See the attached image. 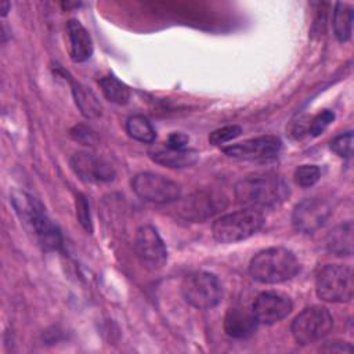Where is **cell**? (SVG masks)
<instances>
[{
  "label": "cell",
  "instance_id": "cell-1",
  "mask_svg": "<svg viewBox=\"0 0 354 354\" xmlns=\"http://www.w3.org/2000/svg\"><path fill=\"white\" fill-rule=\"evenodd\" d=\"M234 194L245 209L260 212L281 205L289 195V185L275 173H259L241 178L235 184Z\"/></svg>",
  "mask_w": 354,
  "mask_h": 354
},
{
  "label": "cell",
  "instance_id": "cell-2",
  "mask_svg": "<svg viewBox=\"0 0 354 354\" xmlns=\"http://www.w3.org/2000/svg\"><path fill=\"white\" fill-rule=\"evenodd\" d=\"M300 271L296 254L282 246L264 249L253 256L249 264L252 278L261 283H281Z\"/></svg>",
  "mask_w": 354,
  "mask_h": 354
},
{
  "label": "cell",
  "instance_id": "cell-3",
  "mask_svg": "<svg viewBox=\"0 0 354 354\" xmlns=\"http://www.w3.org/2000/svg\"><path fill=\"white\" fill-rule=\"evenodd\" d=\"M17 213L35 234L39 245L44 250H58L62 246L59 228L50 220L43 205L26 194L12 196Z\"/></svg>",
  "mask_w": 354,
  "mask_h": 354
},
{
  "label": "cell",
  "instance_id": "cell-4",
  "mask_svg": "<svg viewBox=\"0 0 354 354\" xmlns=\"http://www.w3.org/2000/svg\"><path fill=\"white\" fill-rule=\"evenodd\" d=\"M264 225V216L259 210L243 209L221 216L213 223V238L220 243H235L250 238Z\"/></svg>",
  "mask_w": 354,
  "mask_h": 354
},
{
  "label": "cell",
  "instance_id": "cell-5",
  "mask_svg": "<svg viewBox=\"0 0 354 354\" xmlns=\"http://www.w3.org/2000/svg\"><path fill=\"white\" fill-rule=\"evenodd\" d=\"M181 295L189 306L199 310H209L221 301L223 286L214 274L195 271L183 279Z\"/></svg>",
  "mask_w": 354,
  "mask_h": 354
},
{
  "label": "cell",
  "instance_id": "cell-6",
  "mask_svg": "<svg viewBox=\"0 0 354 354\" xmlns=\"http://www.w3.org/2000/svg\"><path fill=\"white\" fill-rule=\"evenodd\" d=\"M315 290L321 300L347 303L353 299V271L348 266L328 264L317 275Z\"/></svg>",
  "mask_w": 354,
  "mask_h": 354
},
{
  "label": "cell",
  "instance_id": "cell-7",
  "mask_svg": "<svg viewBox=\"0 0 354 354\" xmlns=\"http://www.w3.org/2000/svg\"><path fill=\"white\" fill-rule=\"evenodd\" d=\"M333 326V318L328 308L311 306L304 308L292 322L290 332L299 344H310L325 337Z\"/></svg>",
  "mask_w": 354,
  "mask_h": 354
},
{
  "label": "cell",
  "instance_id": "cell-8",
  "mask_svg": "<svg viewBox=\"0 0 354 354\" xmlns=\"http://www.w3.org/2000/svg\"><path fill=\"white\" fill-rule=\"evenodd\" d=\"M131 188L141 199L158 205L176 202L181 194V188L176 181L151 171L137 174L131 180Z\"/></svg>",
  "mask_w": 354,
  "mask_h": 354
},
{
  "label": "cell",
  "instance_id": "cell-9",
  "mask_svg": "<svg viewBox=\"0 0 354 354\" xmlns=\"http://www.w3.org/2000/svg\"><path fill=\"white\" fill-rule=\"evenodd\" d=\"M227 205L228 199L223 192L214 189H205L196 191L189 196L184 198L178 203L177 212L183 218L199 223L210 218L220 210L225 209Z\"/></svg>",
  "mask_w": 354,
  "mask_h": 354
},
{
  "label": "cell",
  "instance_id": "cell-10",
  "mask_svg": "<svg viewBox=\"0 0 354 354\" xmlns=\"http://www.w3.org/2000/svg\"><path fill=\"white\" fill-rule=\"evenodd\" d=\"M134 249L140 263L148 270H159L167 260L166 245L152 225H142L137 230Z\"/></svg>",
  "mask_w": 354,
  "mask_h": 354
},
{
  "label": "cell",
  "instance_id": "cell-11",
  "mask_svg": "<svg viewBox=\"0 0 354 354\" xmlns=\"http://www.w3.org/2000/svg\"><path fill=\"white\" fill-rule=\"evenodd\" d=\"M332 213L330 205L321 198H306L299 202L292 213L293 227L303 234L319 230Z\"/></svg>",
  "mask_w": 354,
  "mask_h": 354
},
{
  "label": "cell",
  "instance_id": "cell-12",
  "mask_svg": "<svg viewBox=\"0 0 354 354\" xmlns=\"http://www.w3.org/2000/svg\"><path fill=\"white\" fill-rule=\"evenodd\" d=\"M282 142L275 136H261L223 148V152L239 160H268L278 156Z\"/></svg>",
  "mask_w": 354,
  "mask_h": 354
},
{
  "label": "cell",
  "instance_id": "cell-13",
  "mask_svg": "<svg viewBox=\"0 0 354 354\" xmlns=\"http://www.w3.org/2000/svg\"><path fill=\"white\" fill-rule=\"evenodd\" d=\"M69 163L73 173L86 183H108L116 176L115 169L105 159L88 152L73 153Z\"/></svg>",
  "mask_w": 354,
  "mask_h": 354
},
{
  "label": "cell",
  "instance_id": "cell-14",
  "mask_svg": "<svg viewBox=\"0 0 354 354\" xmlns=\"http://www.w3.org/2000/svg\"><path fill=\"white\" fill-rule=\"evenodd\" d=\"M293 308L292 300L279 292H263L253 303L252 311L259 324L272 325L282 321Z\"/></svg>",
  "mask_w": 354,
  "mask_h": 354
},
{
  "label": "cell",
  "instance_id": "cell-15",
  "mask_svg": "<svg viewBox=\"0 0 354 354\" xmlns=\"http://www.w3.org/2000/svg\"><path fill=\"white\" fill-rule=\"evenodd\" d=\"M257 319L252 310L245 307H231L224 317V330L230 337L246 339L257 329Z\"/></svg>",
  "mask_w": 354,
  "mask_h": 354
},
{
  "label": "cell",
  "instance_id": "cell-16",
  "mask_svg": "<svg viewBox=\"0 0 354 354\" xmlns=\"http://www.w3.org/2000/svg\"><path fill=\"white\" fill-rule=\"evenodd\" d=\"M69 53L75 62H84L93 54V40L87 29L77 21L71 19L66 24Z\"/></svg>",
  "mask_w": 354,
  "mask_h": 354
},
{
  "label": "cell",
  "instance_id": "cell-17",
  "mask_svg": "<svg viewBox=\"0 0 354 354\" xmlns=\"http://www.w3.org/2000/svg\"><path fill=\"white\" fill-rule=\"evenodd\" d=\"M149 158L162 166L171 169H183L195 165L199 159V153L195 149H171L166 145L163 148H153L148 152Z\"/></svg>",
  "mask_w": 354,
  "mask_h": 354
},
{
  "label": "cell",
  "instance_id": "cell-18",
  "mask_svg": "<svg viewBox=\"0 0 354 354\" xmlns=\"http://www.w3.org/2000/svg\"><path fill=\"white\" fill-rule=\"evenodd\" d=\"M325 246L329 253L339 257L353 254V223L346 221L332 228L325 239Z\"/></svg>",
  "mask_w": 354,
  "mask_h": 354
},
{
  "label": "cell",
  "instance_id": "cell-19",
  "mask_svg": "<svg viewBox=\"0 0 354 354\" xmlns=\"http://www.w3.org/2000/svg\"><path fill=\"white\" fill-rule=\"evenodd\" d=\"M72 94L80 113L87 119H94L101 115V104L97 95L80 83H72Z\"/></svg>",
  "mask_w": 354,
  "mask_h": 354
},
{
  "label": "cell",
  "instance_id": "cell-20",
  "mask_svg": "<svg viewBox=\"0 0 354 354\" xmlns=\"http://www.w3.org/2000/svg\"><path fill=\"white\" fill-rule=\"evenodd\" d=\"M333 32L339 41H347L353 33V8L348 4L337 3L332 18Z\"/></svg>",
  "mask_w": 354,
  "mask_h": 354
},
{
  "label": "cell",
  "instance_id": "cell-21",
  "mask_svg": "<svg viewBox=\"0 0 354 354\" xmlns=\"http://www.w3.org/2000/svg\"><path fill=\"white\" fill-rule=\"evenodd\" d=\"M127 134L140 142L152 144L156 138V131L151 122L142 115H133L126 122Z\"/></svg>",
  "mask_w": 354,
  "mask_h": 354
},
{
  "label": "cell",
  "instance_id": "cell-22",
  "mask_svg": "<svg viewBox=\"0 0 354 354\" xmlns=\"http://www.w3.org/2000/svg\"><path fill=\"white\" fill-rule=\"evenodd\" d=\"M98 83L102 90V94L111 102H115L119 105H124L129 102V100H130L129 87L124 83H122L119 79H116L115 76H105Z\"/></svg>",
  "mask_w": 354,
  "mask_h": 354
},
{
  "label": "cell",
  "instance_id": "cell-23",
  "mask_svg": "<svg viewBox=\"0 0 354 354\" xmlns=\"http://www.w3.org/2000/svg\"><path fill=\"white\" fill-rule=\"evenodd\" d=\"M295 181L297 185L307 188L314 185L319 177H321V170L315 165H301L295 170Z\"/></svg>",
  "mask_w": 354,
  "mask_h": 354
},
{
  "label": "cell",
  "instance_id": "cell-24",
  "mask_svg": "<svg viewBox=\"0 0 354 354\" xmlns=\"http://www.w3.org/2000/svg\"><path fill=\"white\" fill-rule=\"evenodd\" d=\"M335 119V113L333 111H329V109H324L322 112H319L318 115H315L310 122H308V126H307V133L311 136V137H317L319 134H322L325 131V129L333 122Z\"/></svg>",
  "mask_w": 354,
  "mask_h": 354
},
{
  "label": "cell",
  "instance_id": "cell-25",
  "mask_svg": "<svg viewBox=\"0 0 354 354\" xmlns=\"http://www.w3.org/2000/svg\"><path fill=\"white\" fill-rule=\"evenodd\" d=\"M242 133V129L241 126H236V124H230V126H224V127H220L214 131L210 133L209 136V142L212 145H221V144H225L231 140H234L235 137H238L239 134Z\"/></svg>",
  "mask_w": 354,
  "mask_h": 354
},
{
  "label": "cell",
  "instance_id": "cell-26",
  "mask_svg": "<svg viewBox=\"0 0 354 354\" xmlns=\"http://www.w3.org/2000/svg\"><path fill=\"white\" fill-rule=\"evenodd\" d=\"M330 149L342 158H350L353 155V133L346 131L336 136L330 141Z\"/></svg>",
  "mask_w": 354,
  "mask_h": 354
},
{
  "label": "cell",
  "instance_id": "cell-27",
  "mask_svg": "<svg viewBox=\"0 0 354 354\" xmlns=\"http://www.w3.org/2000/svg\"><path fill=\"white\" fill-rule=\"evenodd\" d=\"M76 217H77L79 223L87 231L93 230V227H91V217H90V207H88V203H87L86 198L82 194L76 195Z\"/></svg>",
  "mask_w": 354,
  "mask_h": 354
},
{
  "label": "cell",
  "instance_id": "cell-28",
  "mask_svg": "<svg viewBox=\"0 0 354 354\" xmlns=\"http://www.w3.org/2000/svg\"><path fill=\"white\" fill-rule=\"evenodd\" d=\"M71 136L73 140L84 144V145H93L95 142V134L86 126H76L71 130Z\"/></svg>",
  "mask_w": 354,
  "mask_h": 354
},
{
  "label": "cell",
  "instance_id": "cell-29",
  "mask_svg": "<svg viewBox=\"0 0 354 354\" xmlns=\"http://www.w3.org/2000/svg\"><path fill=\"white\" fill-rule=\"evenodd\" d=\"M188 142H189V137L184 133H171L167 137L166 141V147L171 148V149H187L188 148Z\"/></svg>",
  "mask_w": 354,
  "mask_h": 354
},
{
  "label": "cell",
  "instance_id": "cell-30",
  "mask_svg": "<svg viewBox=\"0 0 354 354\" xmlns=\"http://www.w3.org/2000/svg\"><path fill=\"white\" fill-rule=\"evenodd\" d=\"M8 6H10V4H8V3H7V1H3V10H1V11H3V12H1V15H3V17H4V15H6V14H7V10H8Z\"/></svg>",
  "mask_w": 354,
  "mask_h": 354
}]
</instances>
